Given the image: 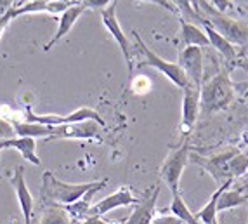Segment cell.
I'll list each match as a JSON object with an SVG mask.
<instances>
[{"label": "cell", "mask_w": 248, "mask_h": 224, "mask_svg": "<svg viewBox=\"0 0 248 224\" xmlns=\"http://www.w3.org/2000/svg\"><path fill=\"white\" fill-rule=\"evenodd\" d=\"M99 181H92V183H64L59 181L52 172H44L42 174V184H40V200L44 205H59V207H66L73 204L78 198H82L87 191L95 188Z\"/></svg>", "instance_id": "obj_1"}, {"label": "cell", "mask_w": 248, "mask_h": 224, "mask_svg": "<svg viewBox=\"0 0 248 224\" xmlns=\"http://www.w3.org/2000/svg\"><path fill=\"white\" fill-rule=\"evenodd\" d=\"M234 99V83L228 71H219L205 80L200 89V112L203 115L226 110Z\"/></svg>", "instance_id": "obj_2"}, {"label": "cell", "mask_w": 248, "mask_h": 224, "mask_svg": "<svg viewBox=\"0 0 248 224\" xmlns=\"http://www.w3.org/2000/svg\"><path fill=\"white\" fill-rule=\"evenodd\" d=\"M132 35H134V38H136L137 49H139V52H141L142 58H144V61L141 63V66H151V68H155V70H158L163 77H167L170 82L174 83L175 87H179V89L186 87L187 83H189V80H187L186 73L182 71V68L179 66L177 63L167 61V59L160 58L156 52H153V50L144 44V40L139 37V33H137L136 30L132 32Z\"/></svg>", "instance_id": "obj_3"}, {"label": "cell", "mask_w": 248, "mask_h": 224, "mask_svg": "<svg viewBox=\"0 0 248 224\" xmlns=\"http://www.w3.org/2000/svg\"><path fill=\"white\" fill-rule=\"evenodd\" d=\"M189 155H191V146L184 141L179 148L172 149L167 155V158L163 160V163L160 167V179L167 184L172 196L181 195L179 193V183H181L182 172H184L187 162H189Z\"/></svg>", "instance_id": "obj_4"}, {"label": "cell", "mask_w": 248, "mask_h": 224, "mask_svg": "<svg viewBox=\"0 0 248 224\" xmlns=\"http://www.w3.org/2000/svg\"><path fill=\"white\" fill-rule=\"evenodd\" d=\"M200 5H202L208 14V16L203 17V19L207 21L212 28L217 30L226 40L231 42L232 46H241V47L247 46L248 44V28L241 23V21H236V19H232V17H228V16H224V14L217 13L214 7L207 5L205 2H202Z\"/></svg>", "instance_id": "obj_5"}, {"label": "cell", "mask_w": 248, "mask_h": 224, "mask_svg": "<svg viewBox=\"0 0 248 224\" xmlns=\"http://www.w3.org/2000/svg\"><path fill=\"white\" fill-rule=\"evenodd\" d=\"M92 120L95 124H99L101 127H106V122L103 120V116L95 110L89 108V106H82V108L75 110L70 115H35L31 108L25 110V122H35L40 125H49V127H59V125L66 124H78V122H87Z\"/></svg>", "instance_id": "obj_6"}, {"label": "cell", "mask_w": 248, "mask_h": 224, "mask_svg": "<svg viewBox=\"0 0 248 224\" xmlns=\"http://www.w3.org/2000/svg\"><path fill=\"white\" fill-rule=\"evenodd\" d=\"M116 7H118V0L111 2V4L108 5V7L101 9V19H103L104 28L109 32V35H111V37L115 38L116 44H118V47H120V50H122V54H124L125 63H127L128 71L132 73V70H134L132 44L128 42L127 35H125V32L122 30L120 21H118V17H116Z\"/></svg>", "instance_id": "obj_7"}, {"label": "cell", "mask_w": 248, "mask_h": 224, "mask_svg": "<svg viewBox=\"0 0 248 224\" xmlns=\"http://www.w3.org/2000/svg\"><path fill=\"white\" fill-rule=\"evenodd\" d=\"M238 153L236 149H229L224 153L214 155V157H200V155H189V160L196 165H200L202 169H205L208 174L214 177V181L219 186H222L224 183L232 181L231 174H229V162L231 158Z\"/></svg>", "instance_id": "obj_8"}, {"label": "cell", "mask_w": 248, "mask_h": 224, "mask_svg": "<svg viewBox=\"0 0 248 224\" xmlns=\"http://www.w3.org/2000/svg\"><path fill=\"white\" fill-rule=\"evenodd\" d=\"M52 139H80V141H101V125L92 120L78 122V124H66L54 127Z\"/></svg>", "instance_id": "obj_9"}, {"label": "cell", "mask_w": 248, "mask_h": 224, "mask_svg": "<svg viewBox=\"0 0 248 224\" xmlns=\"http://www.w3.org/2000/svg\"><path fill=\"white\" fill-rule=\"evenodd\" d=\"M137 204H139V198L134 196L130 188L124 186L118 191H115V193H111V195L101 198L99 202L92 204L91 210H89V217H92V216L103 217V216H106V214H109L111 210H115V208L128 207V205H137Z\"/></svg>", "instance_id": "obj_10"}, {"label": "cell", "mask_w": 248, "mask_h": 224, "mask_svg": "<svg viewBox=\"0 0 248 224\" xmlns=\"http://www.w3.org/2000/svg\"><path fill=\"white\" fill-rule=\"evenodd\" d=\"M200 115V87L187 83L182 89V116H181V130L184 136L193 130Z\"/></svg>", "instance_id": "obj_11"}, {"label": "cell", "mask_w": 248, "mask_h": 224, "mask_svg": "<svg viewBox=\"0 0 248 224\" xmlns=\"http://www.w3.org/2000/svg\"><path fill=\"white\" fill-rule=\"evenodd\" d=\"M179 66L186 73L189 83L202 89L203 83V52L202 47H184L179 52Z\"/></svg>", "instance_id": "obj_12"}, {"label": "cell", "mask_w": 248, "mask_h": 224, "mask_svg": "<svg viewBox=\"0 0 248 224\" xmlns=\"http://www.w3.org/2000/svg\"><path fill=\"white\" fill-rule=\"evenodd\" d=\"M11 184H13L14 191H16L17 204H19L23 217H25V224H31V221H33L35 202H33V196H31V193H30V190H28V184H26V181H25V169L21 165H17L16 170H14L13 177H11Z\"/></svg>", "instance_id": "obj_13"}, {"label": "cell", "mask_w": 248, "mask_h": 224, "mask_svg": "<svg viewBox=\"0 0 248 224\" xmlns=\"http://www.w3.org/2000/svg\"><path fill=\"white\" fill-rule=\"evenodd\" d=\"M87 11V7L83 4H77V5H71L70 9H66L62 14H59V25H58V30H56V33L54 37L47 42L46 46H44V50H50L56 44H58L61 38H64L68 33L71 32V28L75 26V23L78 21V17L82 16L83 13Z\"/></svg>", "instance_id": "obj_14"}, {"label": "cell", "mask_w": 248, "mask_h": 224, "mask_svg": "<svg viewBox=\"0 0 248 224\" xmlns=\"http://www.w3.org/2000/svg\"><path fill=\"white\" fill-rule=\"evenodd\" d=\"M160 195V188H155V191L144 200H139V204L134 207L132 214L124 221V224H151L156 214V200Z\"/></svg>", "instance_id": "obj_15"}, {"label": "cell", "mask_w": 248, "mask_h": 224, "mask_svg": "<svg viewBox=\"0 0 248 224\" xmlns=\"http://www.w3.org/2000/svg\"><path fill=\"white\" fill-rule=\"evenodd\" d=\"M106 184H108V179H101L99 184H97L95 188H92L91 191H87L82 198H78L77 202H73V204H70V205L64 207V210L70 214V217L75 221V224H78V223H82V221L87 219L89 210H91V207H92V196H94L97 191L103 190Z\"/></svg>", "instance_id": "obj_16"}, {"label": "cell", "mask_w": 248, "mask_h": 224, "mask_svg": "<svg viewBox=\"0 0 248 224\" xmlns=\"http://www.w3.org/2000/svg\"><path fill=\"white\" fill-rule=\"evenodd\" d=\"M202 25H203V30H205V33H207L208 40H210V47H214V49L217 50V52H219L228 63H234L236 58H238V54H236V47L232 46L229 40H226L217 30L212 28L205 19H202Z\"/></svg>", "instance_id": "obj_17"}, {"label": "cell", "mask_w": 248, "mask_h": 224, "mask_svg": "<svg viewBox=\"0 0 248 224\" xmlns=\"http://www.w3.org/2000/svg\"><path fill=\"white\" fill-rule=\"evenodd\" d=\"M0 148L7 149V148H14L16 151H19V155L25 160H28L30 163L33 165H42L40 158L37 157V141L33 137H13L9 141L0 143Z\"/></svg>", "instance_id": "obj_18"}, {"label": "cell", "mask_w": 248, "mask_h": 224, "mask_svg": "<svg viewBox=\"0 0 248 224\" xmlns=\"http://www.w3.org/2000/svg\"><path fill=\"white\" fill-rule=\"evenodd\" d=\"M181 25V37L184 46L186 47H210V40H208L205 30L200 26L193 25L189 21H186L184 17L179 19Z\"/></svg>", "instance_id": "obj_19"}, {"label": "cell", "mask_w": 248, "mask_h": 224, "mask_svg": "<svg viewBox=\"0 0 248 224\" xmlns=\"http://www.w3.org/2000/svg\"><path fill=\"white\" fill-rule=\"evenodd\" d=\"M14 127V132H16L17 137H42V139H47L49 141L54 134V127H49V125H40L35 124V122H25V120H14L11 122Z\"/></svg>", "instance_id": "obj_20"}, {"label": "cell", "mask_w": 248, "mask_h": 224, "mask_svg": "<svg viewBox=\"0 0 248 224\" xmlns=\"http://www.w3.org/2000/svg\"><path fill=\"white\" fill-rule=\"evenodd\" d=\"M231 186L224 188L222 193H220L219 200H217V210H231V208H236L243 205L245 202H248V196L240 193L238 190H229Z\"/></svg>", "instance_id": "obj_21"}, {"label": "cell", "mask_w": 248, "mask_h": 224, "mask_svg": "<svg viewBox=\"0 0 248 224\" xmlns=\"http://www.w3.org/2000/svg\"><path fill=\"white\" fill-rule=\"evenodd\" d=\"M40 224H75V221L64 210V207H59V205H44Z\"/></svg>", "instance_id": "obj_22"}, {"label": "cell", "mask_w": 248, "mask_h": 224, "mask_svg": "<svg viewBox=\"0 0 248 224\" xmlns=\"http://www.w3.org/2000/svg\"><path fill=\"white\" fill-rule=\"evenodd\" d=\"M170 212H172V216H175L177 219H181L184 224H202L193 212L187 208L186 202L182 200L181 195H175L172 196V205H170Z\"/></svg>", "instance_id": "obj_23"}, {"label": "cell", "mask_w": 248, "mask_h": 224, "mask_svg": "<svg viewBox=\"0 0 248 224\" xmlns=\"http://www.w3.org/2000/svg\"><path fill=\"white\" fill-rule=\"evenodd\" d=\"M247 170H248V155L238 151V153L231 158V162H229V174L234 179V177L243 176Z\"/></svg>", "instance_id": "obj_24"}, {"label": "cell", "mask_w": 248, "mask_h": 224, "mask_svg": "<svg viewBox=\"0 0 248 224\" xmlns=\"http://www.w3.org/2000/svg\"><path fill=\"white\" fill-rule=\"evenodd\" d=\"M13 137H16L13 124L9 120H5L4 116H0V143L9 141V139H13Z\"/></svg>", "instance_id": "obj_25"}, {"label": "cell", "mask_w": 248, "mask_h": 224, "mask_svg": "<svg viewBox=\"0 0 248 224\" xmlns=\"http://www.w3.org/2000/svg\"><path fill=\"white\" fill-rule=\"evenodd\" d=\"M172 2H174V5L177 7V11L181 14H184V16H187V17H198V19L202 21V17L193 11V7H191L193 0H172Z\"/></svg>", "instance_id": "obj_26"}, {"label": "cell", "mask_w": 248, "mask_h": 224, "mask_svg": "<svg viewBox=\"0 0 248 224\" xmlns=\"http://www.w3.org/2000/svg\"><path fill=\"white\" fill-rule=\"evenodd\" d=\"M16 7H17V5H16ZM16 7H14L13 11H9V13L5 14V16L0 17V38H2V35H4V32H5V28L9 26V23H11L13 19H16L17 16H19V14H17V9Z\"/></svg>", "instance_id": "obj_27"}, {"label": "cell", "mask_w": 248, "mask_h": 224, "mask_svg": "<svg viewBox=\"0 0 248 224\" xmlns=\"http://www.w3.org/2000/svg\"><path fill=\"white\" fill-rule=\"evenodd\" d=\"M141 2H149V4H155V5H160V7L167 9L169 13H174V14H179L177 7L174 5L172 0H141Z\"/></svg>", "instance_id": "obj_28"}, {"label": "cell", "mask_w": 248, "mask_h": 224, "mask_svg": "<svg viewBox=\"0 0 248 224\" xmlns=\"http://www.w3.org/2000/svg\"><path fill=\"white\" fill-rule=\"evenodd\" d=\"M210 4H212V7L220 14L228 13L229 9H231V0H210Z\"/></svg>", "instance_id": "obj_29"}, {"label": "cell", "mask_w": 248, "mask_h": 224, "mask_svg": "<svg viewBox=\"0 0 248 224\" xmlns=\"http://www.w3.org/2000/svg\"><path fill=\"white\" fill-rule=\"evenodd\" d=\"M19 2H23V0H0V17L5 16L9 11H13Z\"/></svg>", "instance_id": "obj_30"}, {"label": "cell", "mask_w": 248, "mask_h": 224, "mask_svg": "<svg viewBox=\"0 0 248 224\" xmlns=\"http://www.w3.org/2000/svg\"><path fill=\"white\" fill-rule=\"evenodd\" d=\"M151 224H184L181 219H177L175 216H160L155 217V221Z\"/></svg>", "instance_id": "obj_31"}, {"label": "cell", "mask_w": 248, "mask_h": 224, "mask_svg": "<svg viewBox=\"0 0 248 224\" xmlns=\"http://www.w3.org/2000/svg\"><path fill=\"white\" fill-rule=\"evenodd\" d=\"M78 224H124V221H120V223H111V221H106L99 216H92V217H87V219L82 221V223H78Z\"/></svg>", "instance_id": "obj_32"}, {"label": "cell", "mask_w": 248, "mask_h": 224, "mask_svg": "<svg viewBox=\"0 0 248 224\" xmlns=\"http://www.w3.org/2000/svg\"><path fill=\"white\" fill-rule=\"evenodd\" d=\"M243 54H245V58H247V61H248V44L243 47Z\"/></svg>", "instance_id": "obj_33"}, {"label": "cell", "mask_w": 248, "mask_h": 224, "mask_svg": "<svg viewBox=\"0 0 248 224\" xmlns=\"http://www.w3.org/2000/svg\"><path fill=\"white\" fill-rule=\"evenodd\" d=\"M234 2H238V4H247L248 5V0H234Z\"/></svg>", "instance_id": "obj_34"}, {"label": "cell", "mask_w": 248, "mask_h": 224, "mask_svg": "<svg viewBox=\"0 0 248 224\" xmlns=\"http://www.w3.org/2000/svg\"><path fill=\"white\" fill-rule=\"evenodd\" d=\"M0 151H2V148H0Z\"/></svg>", "instance_id": "obj_35"}]
</instances>
